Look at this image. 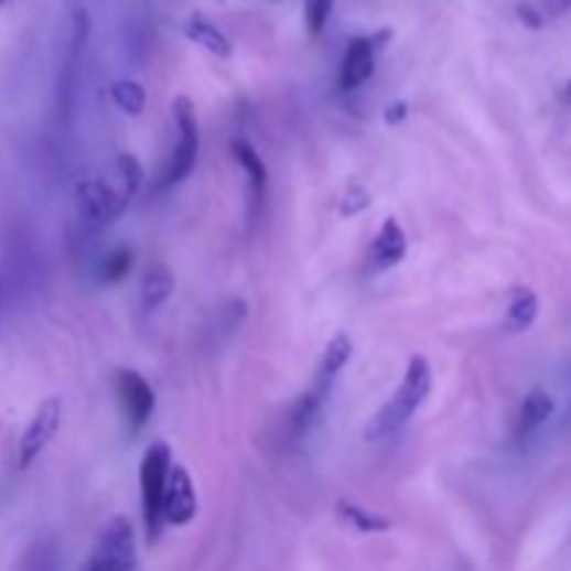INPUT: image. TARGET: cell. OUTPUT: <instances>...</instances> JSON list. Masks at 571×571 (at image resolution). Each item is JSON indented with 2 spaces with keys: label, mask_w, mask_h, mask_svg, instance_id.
Instances as JSON below:
<instances>
[{
  "label": "cell",
  "mask_w": 571,
  "mask_h": 571,
  "mask_svg": "<svg viewBox=\"0 0 571 571\" xmlns=\"http://www.w3.org/2000/svg\"><path fill=\"white\" fill-rule=\"evenodd\" d=\"M432 390V366L430 359L421 357V354H412L410 363H407V371L401 377V385L396 388V394L379 407L371 416V421L366 424V441H383V438L399 432L407 421L412 419V412L419 410L427 401Z\"/></svg>",
  "instance_id": "obj_1"
},
{
  "label": "cell",
  "mask_w": 571,
  "mask_h": 571,
  "mask_svg": "<svg viewBox=\"0 0 571 571\" xmlns=\"http://www.w3.org/2000/svg\"><path fill=\"white\" fill-rule=\"evenodd\" d=\"M173 465L171 446L162 441L151 443L142 454L140 463V499H142V521H146L148 541H157L165 527L162 521V496H165L168 472Z\"/></svg>",
  "instance_id": "obj_2"
},
{
  "label": "cell",
  "mask_w": 571,
  "mask_h": 571,
  "mask_svg": "<svg viewBox=\"0 0 571 571\" xmlns=\"http://www.w3.org/2000/svg\"><path fill=\"white\" fill-rule=\"evenodd\" d=\"M173 123H176L179 140L176 148L171 153V162H168L165 173H162V184L173 187V184L184 182V179L193 173L195 160H198V118H195L193 100L187 95H179L173 100Z\"/></svg>",
  "instance_id": "obj_3"
},
{
  "label": "cell",
  "mask_w": 571,
  "mask_h": 571,
  "mask_svg": "<svg viewBox=\"0 0 571 571\" xmlns=\"http://www.w3.org/2000/svg\"><path fill=\"white\" fill-rule=\"evenodd\" d=\"M134 527L126 516H115L98 536L93 558L84 571H134Z\"/></svg>",
  "instance_id": "obj_4"
},
{
  "label": "cell",
  "mask_w": 571,
  "mask_h": 571,
  "mask_svg": "<svg viewBox=\"0 0 571 571\" xmlns=\"http://www.w3.org/2000/svg\"><path fill=\"white\" fill-rule=\"evenodd\" d=\"M115 396H118V405L123 410V419L129 424L131 435H137L148 424V419L153 416V407H157L153 388L140 371L120 368L115 374Z\"/></svg>",
  "instance_id": "obj_5"
},
{
  "label": "cell",
  "mask_w": 571,
  "mask_h": 571,
  "mask_svg": "<svg viewBox=\"0 0 571 571\" xmlns=\"http://www.w3.org/2000/svg\"><path fill=\"white\" fill-rule=\"evenodd\" d=\"M60 424H62V401L56 399V396H51V399H45L40 407H36L34 419L29 421L23 438H20L18 443L20 468H29V465L45 452L47 443L54 441V435L60 432Z\"/></svg>",
  "instance_id": "obj_6"
},
{
  "label": "cell",
  "mask_w": 571,
  "mask_h": 571,
  "mask_svg": "<svg viewBox=\"0 0 571 571\" xmlns=\"http://www.w3.org/2000/svg\"><path fill=\"white\" fill-rule=\"evenodd\" d=\"M379 40H388V31H383L379 36H354L348 42L341 62V73H337V89L341 93H352V89L363 87L374 76Z\"/></svg>",
  "instance_id": "obj_7"
},
{
  "label": "cell",
  "mask_w": 571,
  "mask_h": 571,
  "mask_svg": "<svg viewBox=\"0 0 571 571\" xmlns=\"http://www.w3.org/2000/svg\"><path fill=\"white\" fill-rule=\"evenodd\" d=\"M198 513V496L190 472L184 465H171L165 483V496H162V521L173 527L190 525Z\"/></svg>",
  "instance_id": "obj_8"
},
{
  "label": "cell",
  "mask_w": 571,
  "mask_h": 571,
  "mask_svg": "<svg viewBox=\"0 0 571 571\" xmlns=\"http://www.w3.org/2000/svg\"><path fill=\"white\" fill-rule=\"evenodd\" d=\"M76 204H78V215H82V224L93 231L107 229L109 224H115V220L120 218V209L115 206V201L109 198L107 187H104L100 179L78 182Z\"/></svg>",
  "instance_id": "obj_9"
},
{
  "label": "cell",
  "mask_w": 571,
  "mask_h": 571,
  "mask_svg": "<svg viewBox=\"0 0 571 571\" xmlns=\"http://www.w3.org/2000/svg\"><path fill=\"white\" fill-rule=\"evenodd\" d=\"M142 179H146V171H142L140 160L131 157V153H118L112 160V165L107 168V173L100 176V182H104V187H107L109 198L115 201L120 215L126 213L129 201L134 198L137 190L142 187Z\"/></svg>",
  "instance_id": "obj_10"
},
{
  "label": "cell",
  "mask_w": 571,
  "mask_h": 571,
  "mask_svg": "<svg viewBox=\"0 0 571 571\" xmlns=\"http://www.w3.org/2000/svg\"><path fill=\"white\" fill-rule=\"evenodd\" d=\"M554 412V401L547 390H530L518 407V416H516V430H513V438L518 443L530 441L538 430L549 421V416Z\"/></svg>",
  "instance_id": "obj_11"
},
{
  "label": "cell",
  "mask_w": 571,
  "mask_h": 571,
  "mask_svg": "<svg viewBox=\"0 0 571 571\" xmlns=\"http://www.w3.org/2000/svg\"><path fill=\"white\" fill-rule=\"evenodd\" d=\"M407 257V235L396 218H385L377 240L371 246V266L377 271H390Z\"/></svg>",
  "instance_id": "obj_12"
},
{
  "label": "cell",
  "mask_w": 571,
  "mask_h": 571,
  "mask_svg": "<svg viewBox=\"0 0 571 571\" xmlns=\"http://www.w3.org/2000/svg\"><path fill=\"white\" fill-rule=\"evenodd\" d=\"M538 313H541V301H538L536 290L518 284V288L510 290V301H507L505 330L510 335H521V332H527L536 324Z\"/></svg>",
  "instance_id": "obj_13"
},
{
  "label": "cell",
  "mask_w": 571,
  "mask_h": 571,
  "mask_svg": "<svg viewBox=\"0 0 571 571\" xmlns=\"http://www.w3.org/2000/svg\"><path fill=\"white\" fill-rule=\"evenodd\" d=\"M176 290V277L168 266L157 262V266L148 268L142 273V282H140V306L142 313H153V310H160L168 299L173 295Z\"/></svg>",
  "instance_id": "obj_14"
},
{
  "label": "cell",
  "mask_w": 571,
  "mask_h": 571,
  "mask_svg": "<svg viewBox=\"0 0 571 571\" xmlns=\"http://www.w3.org/2000/svg\"><path fill=\"white\" fill-rule=\"evenodd\" d=\"M352 352H354L352 337H348L346 332H337V335L332 337L324 348V357H321V366H319V385H315V388L324 390L326 394V388L332 385V379H335L337 374L348 366Z\"/></svg>",
  "instance_id": "obj_15"
},
{
  "label": "cell",
  "mask_w": 571,
  "mask_h": 571,
  "mask_svg": "<svg viewBox=\"0 0 571 571\" xmlns=\"http://www.w3.org/2000/svg\"><path fill=\"white\" fill-rule=\"evenodd\" d=\"M184 36H187L190 42H195V45L204 47V51H209L213 56H220V60H229L231 56L229 36H226L218 25H213L206 18H201V14H193V18L187 20V25H184Z\"/></svg>",
  "instance_id": "obj_16"
},
{
  "label": "cell",
  "mask_w": 571,
  "mask_h": 571,
  "mask_svg": "<svg viewBox=\"0 0 571 571\" xmlns=\"http://www.w3.org/2000/svg\"><path fill=\"white\" fill-rule=\"evenodd\" d=\"M231 157L237 160V165L246 171L248 184H251V195L254 201H262L266 195V184H268V168L262 162V157L257 153V148L251 146L248 140H231Z\"/></svg>",
  "instance_id": "obj_17"
},
{
  "label": "cell",
  "mask_w": 571,
  "mask_h": 571,
  "mask_svg": "<svg viewBox=\"0 0 571 571\" xmlns=\"http://www.w3.org/2000/svg\"><path fill=\"white\" fill-rule=\"evenodd\" d=\"M335 510H337V516H341V521H346V525L357 532H385V530H390V518L379 516V513H374V510H366V507L354 505V502L341 499V502H337Z\"/></svg>",
  "instance_id": "obj_18"
},
{
  "label": "cell",
  "mask_w": 571,
  "mask_h": 571,
  "mask_svg": "<svg viewBox=\"0 0 571 571\" xmlns=\"http://www.w3.org/2000/svg\"><path fill=\"white\" fill-rule=\"evenodd\" d=\"M109 93H112V100L118 104L120 112L131 115V118L142 115V109H146V89H142V84L120 78V82L109 87Z\"/></svg>",
  "instance_id": "obj_19"
},
{
  "label": "cell",
  "mask_w": 571,
  "mask_h": 571,
  "mask_svg": "<svg viewBox=\"0 0 571 571\" xmlns=\"http://www.w3.org/2000/svg\"><path fill=\"white\" fill-rule=\"evenodd\" d=\"M321 396H324V390L315 388L313 394H304L295 401L293 416H290V427H293L295 435H304V432L315 424V419H319L321 412Z\"/></svg>",
  "instance_id": "obj_20"
},
{
  "label": "cell",
  "mask_w": 571,
  "mask_h": 571,
  "mask_svg": "<svg viewBox=\"0 0 571 571\" xmlns=\"http://www.w3.org/2000/svg\"><path fill=\"white\" fill-rule=\"evenodd\" d=\"M131 262H134V251L129 246H118L107 254L104 266H100V282L118 284L129 277Z\"/></svg>",
  "instance_id": "obj_21"
},
{
  "label": "cell",
  "mask_w": 571,
  "mask_h": 571,
  "mask_svg": "<svg viewBox=\"0 0 571 571\" xmlns=\"http://www.w3.org/2000/svg\"><path fill=\"white\" fill-rule=\"evenodd\" d=\"M335 9V0H304V25L310 36H321Z\"/></svg>",
  "instance_id": "obj_22"
},
{
  "label": "cell",
  "mask_w": 571,
  "mask_h": 571,
  "mask_svg": "<svg viewBox=\"0 0 571 571\" xmlns=\"http://www.w3.org/2000/svg\"><path fill=\"white\" fill-rule=\"evenodd\" d=\"M371 204V198H368V193L363 187H352L346 193V198H343L341 204V215H357L363 213L366 206Z\"/></svg>",
  "instance_id": "obj_23"
},
{
  "label": "cell",
  "mask_w": 571,
  "mask_h": 571,
  "mask_svg": "<svg viewBox=\"0 0 571 571\" xmlns=\"http://www.w3.org/2000/svg\"><path fill=\"white\" fill-rule=\"evenodd\" d=\"M407 115H410V107H407L405 100H396V104H390V107L385 109V123L399 126Z\"/></svg>",
  "instance_id": "obj_24"
},
{
  "label": "cell",
  "mask_w": 571,
  "mask_h": 571,
  "mask_svg": "<svg viewBox=\"0 0 571 571\" xmlns=\"http://www.w3.org/2000/svg\"><path fill=\"white\" fill-rule=\"evenodd\" d=\"M516 12H518V18H521V23L530 25V29H541L543 25V18L530 7V3H518Z\"/></svg>",
  "instance_id": "obj_25"
},
{
  "label": "cell",
  "mask_w": 571,
  "mask_h": 571,
  "mask_svg": "<svg viewBox=\"0 0 571 571\" xmlns=\"http://www.w3.org/2000/svg\"><path fill=\"white\" fill-rule=\"evenodd\" d=\"M560 98H563V104H569V107H571V78H569V82H565V87H563V93H560Z\"/></svg>",
  "instance_id": "obj_26"
},
{
  "label": "cell",
  "mask_w": 571,
  "mask_h": 571,
  "mask_svg": "<svg viewBox=\"0 0 571 571\" xmlns=\"http://www.w3.org/2000/svg\"><path fill=\"white\" fill-rule=\"evenodd\" d=\"M560 7H563V9H569V7H571V0H560Z\"/></svg>",
  "instance_id": "obj_27"
},
{
  "label": "cell",
  "mask_w": 571,
  "mask_h": 571,
  "mask_svg": "<svg viewBox=\"0 0 571 571\" xmlns=\"http://www.w3.org/2000/svg\"><path fill=\"white\" fill-rule=\"evenodd\" d=\"M7 3H9V0H0V7H7Z\"/></svg>",
  "instance_id": "obj_28"
}]
</instances>
